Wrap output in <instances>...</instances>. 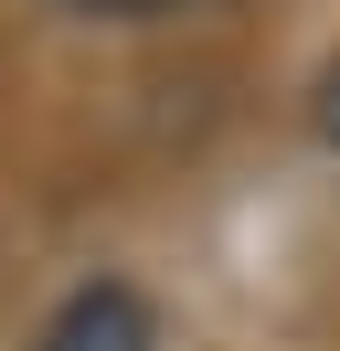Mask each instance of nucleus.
<instances>
[{"label":"nucleus","mask_w":340,"mask_h":351,"mask_svg":"<svg viewBox=\"0 0 340 351\" xmlns=\"http://www.w3.org/2000/svg\"><path fill=\"white\" fill-rule=\"evenodd\" d=\"M308 117H319V138L340 149V53H330V75H319V107H308Z\"/></svg>","instance_id":"3"},{"label":"nucleus","mask_w":340,"mask_h":351,"mask_svg":"<svg viewBox=\"0 0 340 351\" xmlns=\"http://www.w3.org/2000/svg\"><path fill=\"white\" fill-rule=\"evenodd\" d=\"M75 22H170V11H202V0H53Z\"/></svg>","instance_id":"2"},{"label":"nucleus","mask_w":340,"mask_h":351,"mask_svg":"<svg viewBox=\"0 0 340 351\" xmlns=\"http://www.w3.org/2000/svg\"><path fill=\"white\" fill-rule=\"evenodd\" d=\"M32 351H160V308H149L127 277H85L75 298L42 319Z\"/></svg>","instance_id":"1"}]
</instances>
